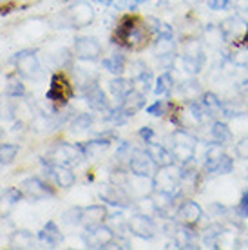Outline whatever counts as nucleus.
Here are the masks:
<instances>
[{"label": "nucleus", "instance_id": "f257e3e1", "mask_svg": "<svg viewBox=\"0 0 248 250\" xmlns=\"http://www.w3.org/2000/svg\"><path fill=\"white\" fill-rule=\"evenodd\" d=\"M149 29L143 27L142 20L136 17H124L116 27V42L129 49H142L147 44Z\"/></svg>", "mask_w": 248, "mask_h": 250}, {"label": "nucleus", "instance_id": "f03ea898", "mask_svg": "<svg viewBox=\"0 0 248 250\" xmlns=\"http://www.w3.org/2000/svg\"><path fill=\"white\" fill-rule=\"evenodd\" d=\"M73 94H75V89H73L67 76L62 75V73L53 75L49 91L45 94L47 100H51L53 104H56V105H65V104L73 98Z\"/></svg>", "mask_w": 248, "mask_h": 250}, {"label": "nucleus", "instance_id": "7ed1b4c3", "mask_svg": "<svg viewBox=\"0 0 248 250\" xmlns=\"http://www.w3.org/2000/svg\"><path fill=\"white\" fill-rule=\"evenodd\" d=\"M85 158V152L82 149V145H71V144H60L53 150L51 160L58 165H76Z\"/></svg>", "mask_w": 248, "mask_h": 250}, {"label": "nucleus", "instance_id": "20e7f679", "mask_svg": "<svg viewBox=\"0 0 248 250\" xmlns=\"http://www.w3.org/2000/svg\"><path fill=\"white\" fill-rule=\"evenodd\" d=\"M194 149H196V138L190 136V132L186 131H176V134H174V150H172L174 158L183 163L188 162L194 156Z\"/></svg>", "mask_w": 248, "mask_h": 250}, {"label": "nucleus", "instance_id": "39448f33", "mask_svg": "<svg viewBox=\"0 0 248 250\" xmlns=\"http://www.w3.org/2000/svg\"><path fill=\"white\" fill-rule=\"evenodd\" d=\"M129 165L132 170V176H143V178H152L156 163L152 162V158L147 154V150L134 149L130 152Z\"/></svg>", "mask_w": 248, "mask_h": 250}, {"label": "nucleus", "instance_id": "423d86ee", "mask_svg": "<svg viewBox=\"0 0 248 250\" xmlns=\"http://www.w3.org/2000/svg\"><path fill=\"white\" fill-rule=\"evenodd\" d=\"M219 31L227 42H237L239 38H245L248 31V24L236 15V17H228L227 20H223L219 25Z\"/></svg>", "mask_w": 248, "mask_h": 250}, {"label": "nucleus", "instance_id": "0eeeda50", "mask_svg": "<svg viewBox=\"0 0 248 250\" xmlns=\"http://www.w3.org/2000/svg\"><path fill=\"white\" fill-rule=\"evenodd\" d=\"M129 230L142 239H150L156 236V225L149 214H136L129 219Z\"/></svg>", "mask_w": 248, "mask_h": 250}, {"label": "nucleus", "instance_id": "6e6552de", "mask_svg": "<svg viewBox=\"0 0 248 250\" xmlns=\"http://www.w3.org/2000/svg\"><path fill=\"white\" fill-rule=\"evenodd\" d=\"M102 53V45L93 37H80L75 40V55L80 60H96Z\"/></svg>", "mask_w": 248, "mask_h": 250}, {"label": "nucleus", "instance_id": "1a4fd4ad", "mask_svg": "<svg viewBox=\"0 0 248 250\" xmlns=\"http://www.w3.org/2000/svg\"><path fill=\"white\" fill-rule=\"evenodd\" d=\"M13 63L17 65L20 73L24 76H37L38 71H40V62H38L37 55L33 53V51H20L15 55L13 58Z\"/></svg>", "mask_w": 248, "mask_h": 250}, {"label": "nucleus", "instance_id": "9d476101", "mask_svg": "<svg viewBox=\"0 0 248 250\" xmlns=\"http://www.w3.org/2000/svg\"><path fill=\"white\" fill-rule=\"evenodd\" d=\"M20 190H22V194H24L25 198H29V200H43V198H47V196H53V192H55L47 183H43L42 180H38V178H29V180L22 182Z\"/></svg>", "mask_w": 248, "mask_h": 250}, {"label": "nucleus", "instance_id": "9b49d317", "mask_svg": "<svg viewBox=\"0 0 248 250\" xmlns=\"http://www.w3.org/2000/svg\"><path fill=\"white\" fill-rule=\"evenodd\" d=\"M89 232V238H87V247L91 249H105L114 241V232L112 229L105 227L103 223L98 227H93V229H87Z\"/></svg>", "mask_w": 248, "mask_h": 250}, {"label": "nucleus", "instance_id": "f8f14e48", "mask_svg": "<svg viewBox=\"0 0 248 250\" xmlns=\"http://www.w3.org/2000/svg\"><path fill=\"white\" fill-rule=\"evenodd\" d=\"M94 20V9L89 4V0H78L75 6L71 7V25L75 27H85Z\"/></svg>", "mask_w": 248, "mask_h": 250}, {"label": "nucleus", "instance_id": "ddd939ff", "mask_svg": "<svg viewBox=\"0 0 248 250\" xmlns=\"http://www.w3.org/2000/svg\"><path fill=\"white\" fill-rule=\"evenodd\" d=\"M147 154L152 158V162L156 163V167H168V165H174L176 163V158L167 147H163L162 144H154L152 140L147 142Z\"/></svg>", "mask_w": 248, "mask_h": 250}, {"label": "nucleus", "instance_id": "4468645a", "mask_svg": "<svg viewBox=\"0 0 248 250\" xmlns=\"http://www.w3.org/2000/svg\"><path fill=\"white\" fill-rule=\"evenodd\" d=\"M100 196H102V200L107 201V203H111L114 207H129L130 205V198L125 194L124 187H120V185H105V187L100 188Z\"/></svg>", "mask_w": 248, "mask_h": 250}, {"label": "nucleus", "instance_id": "2eb2a0df", "mask_svg": "<svg viewBox=\"0 0 248 250\" xmlns=\"http://www.w3.org/2000/svg\"><path fill=\"white\" fill-rule=\"evenodd\" d=\"M170 170V165L168 167H160V174L156 176L154 180V187H158V190H165V192H170L174 194V187L178 188L181 182V172L180 174H176V172H168Z\"/></svg>", "mask_w": 248, "mask_h": 250}, {"label": "nucleus", "instance_id": "dca6fc26", "mask_svg": "<svg viewBox=\"0 0 248 250\" xmlns=\"http://www.w3.org/2000/svg\"><path fill=\"white\" fill-rule=\"evenodd\" d=\"M107 219V210L103 205H91L87 208H82V223L85 229H93V227L102 225Z\"/></svg>", "mask_w": 248, "mask_h": 250}, {"label": "nucleus", "instance_id": "f3484780", "mask_svg": "<svg viewBox=\"0 0 248 250\" xmlns=\"http://www.w3.org/2000/svg\"><path fill=\"white\" fill-rule=\"evenodd\" d=\"M143 104H145L143 93H136V89H134L130 94H127L125 98H122V105H120L118 109L127 116V118H130V116H134V114L142 109Z\"/></svg>", "mask_w": 248, "mask_h": 250}, {"label": "nucleus", "instance_id": "a211bd4d", "mask_svg": "<svg viewBox=\"0 0 248 250\" xmlns=\"http://www.w3.org/2000/svg\"><path fill=\"white\" fill-rule=\"evenodd\" d=\"M232 167H234L232 158H228L225 152L221 156L205 160V172H208V174H228Z\"/></svg>", "mask_w": 248, "mask_h": 250}, {"label": "nucleus", "instance_id": "6ab92c4d", "mask_svg": "<svg viewBox=\"0 0 248 250\" xmlns=\"http://www.w3.org/2000/svg\"><path fill=\"white\" fill-rule=\"evenodd\" d=\"M51 174H53L55 182L62 188H69L75 185V172L69 169L67 165L53 163V165H51Z\"/></svg>", "mask_w": 248, "mask_h": 250}, {"label": "nucleus", "instance_id": "aec40b11", "mask_svg": "<svg viewBox=\"0 0 248 250\" xmlns=\"http://www.w3.org/2000/svg\"><path fill=\"white\" fill-rule=\"evenodd\" d=\"M178 216L185 221L186 225H196L199 219H201V216H203V210H201V207H199L196 201H185V203L180 207Z\"/></svg>", "mask_w": 248, "mask_h": 250}, {"label": "nucleus", "instance_id": "412c9836", "mask_svg": "<svg viewBox=\"0 0 248 250\" xmlns=\"http://www.w3.org/2000/svg\"><path fill=\"white\" fill-rule=\"evenodd\" d=\"M85 94H87V102H89V105L93 107V109H96V111L107 109V98L98 85L91 83L89 87H85Z\"/></svg>", "mask_w": 248, "mask_h": 250}, {"label": "nucleus", "instance_id": "4be33fe9", "mask_svg": "<svg viewBox=\"0 0 248 250\" xmlns=\"http://www.w3.org/2000/svg\"><path fill=\"white\" fill-rule=\"evenodd\" d=\"M38 238H40V241L49 245V247H55V245H58L62 241V234L58 230V227L55 225V221H49V223L40 230Z\"/></svg>", "mask_w": 248, "mask_h": 250}, {"label": "nucleus", "instance_id": "5701e85b", "mask_svg": "<svg viewBox=\"0 0 248 250\" xmlns=\"http://www.w3.org/2000/svg\"><path fill=\"white\" fill-rule=\"evenodd\" d=\"M109 85H111L112 94L118 98H125L127 94L134 91V80H129V78H114Z\"/></svg>", "mask_w": 248, "mask_h": 250}, {"label": "nucleus", "instance_id": "b1692460", "mask_svg": "<svg viewBox=\"0 0 248 250\" xmlns=\"http://www.w3.org/2000/svg\"><path fill=\"white\" fill-rule=\"evenodd\" d=\"M212 138H214V142H216V144L227 145V144L232 142V131H230L225 124L216 122V124L212 125Z\"/></svg>", "mask_w": 248, "mask_h": 250}, {"label": "nucleus", "instance_id": "393cba45", "mask_svg": "<svg viewBox=\"0 0 248 250\" xmlns=\"http://www.w3.org/2000/svg\"><path fill=\"white\" fill-rule=\"evenodd\" d=\"M103 67L112 75H122L125 71V58L122 55H111L103 60Z\"/></svg>", "mask_w": 248, "mask_h": 250}, {"label": "nucleus", "instance_id": "a878e982", "mask_svg": "<svg viewBox=\"0 0 248 250\" xmlns=\"http://www.w3.org/2000/svg\"><path fill=\"white\" fill-rule=\"evenodd\" d=\"M174 87V80H172V75L170 73H163L158 80H156V87H154V93L158 96H167Z\"/></svg>", "mask_w": 248, "mask_h": 250}, {"label": "nucleus", "instance_id": "bb28decb", "mask_svg": "<svg viewBox=\"0 0 248 250\" xmlns=\"http://www.w3.org/2000/svg\"><path fill=\"white\" fill-rule=\"evenodd\" d=\"M174 49H176V44L172 42V37H162L154 47L158 57H172Z\"/></svg>", "mask_w": 248, "mask_h": 250}, {"label": "nucleus", "instance_id": "cd10ccee", "mask_svg": "<svg viewBox=\"0 0 248 250\" xmlns=\"http://www.w3.org/2000/svg\"><path fill=\"white\" fill-rule=\"evenodd\" d=\"M11 245L17 249H31L33 247V236L27 230H17L13 234Z\"/></svg>", "mask_w": 248, "mask_h": 250}, {"label": "nucleus", "instance_id": "c85d7f7f", "mask_svg": "<svg viewBox=\"0 0 248 250\" xmlns=\"http://www.w3.org/2000/svg\"><path fill=\"white\" fill-rule=\"evenodd\" d=\"M19 154V147L11 144H2L0 145V165H9V163L17 158Z\"/></svg>", "mask_w": 248, "mask_h": 250}, {"label": "nucleus", "instance_id": "c756f323", "mask_svg": "<svg viewBox=\"0 0 248 250\" xmlns=\"http://www.w3.org/2000/svg\"><path fill=\"white\" fill-rule=\"evenodd\" d=\"M109 147L107 140H98V142H89L87 145H82V149L85 152V156H96L102 150H105Z\"/></svg>", "mask_w": 248, "mask_h": 250}, {"label": "nucleus", "instance_id": "7c9ffc66", "mask_svg": "<svg viewBox=\"0 0 248 250\" xmlns=\"http://www.w3.org/2000/svg\"><path fill=\"white\" fill-rule=\"evenodd\" d=\"M201 102H203V105L207 107V111H208V113L223 111V105H221V102H219V98H217L214 93H205V94H203V98H201Z\"/></svg>", "mask_w": 248, "mask_h": 250}, {"label": "nucleus", "instance_id": "2f4dec72", "mask_svg": "<svg viewBox=\"0 0 248 250\" xmlns=\"http://www.w3.org/2000/svg\"><path fill=\"white\" fill-rule=\"evenodd\" d=\"M150 83H152V73H150L149 69L143 73V75H140L138 78H134V89H142V93H149L150 89Z\"/></svg>", "mask_w": 248, "mask_h": 250}, {"label": "nucleus", "instance_id": "473e14b6", "mask_svg": "<svg viewBox=\"0 0 248 250\" xmlns=\"http://www.w3.org/2000/svg\"><path fill=\"white\" fill-rule=\"evenodd\" d=\"M63 221L69 223V225H80L82 223V208L80 207H75L67 212L63 214Z\"/></svg>", "mask_w": 248, "mask_h": 250}, {"label": "nucleus", "instance_id": "72a5a7b5", "mask_svg": "<svg viewBox=\"0 0 248 250\" xmlns=\"http://www.w3.org/2000/svg\"><path fill=\"white\" fill-rule=\"evenodd\" d=\"M147 113L152 114V116H160V114H165L167 113V102L163 100H158L156 104L147 107Z\"/></svg>", "mask_w": 248, "mask_h": 250}, {"label": "nucleus", "instance_id": "f704fd0d", "mask_svg": "<svg viewBox=\"0 0 248 250\" xmlns=\"http://www.w3.org/2000/svg\"><path fill=\"white\" fill-rule=\"evenodd\" d=\"M24 93H25V89L19 80L17 82L11 80L9 83H7V94H9V96H22Z\"/></svg>", "mask_w": 248, "mask_h": 250}, {"label": "nucleus", "instance_id": "c9c22d12", "mask_svg": "<svg viewBox=\"0 0 248 250\" xmlns=\"http://www.w3.org/2000/svg\"><path fill=\"white\" fill-rule=\"evenodd\" d=\"M236 154L243 160H248V138H243L241 142L236 145Z\"/></svg>", "mask_w": 248, "mask_h": 250}, {"label": "nucleus", "instance_id": "e433bc0d", "mask_svg": "<svg viewBox=\"0 0 248 250\" xmlns=\"http://www.w3.org/2000/svg\"><path fill=\"white\" fill-rule=\"evenodd\" d=\"M91 116H87V114H82L78 118L75 120V127L76 131H83V129H89V125H91Z\"/></svg>", "mask_w": 248, "mask_h": 250}, {"label": "nucleus", "instance_id": "4c0bfd02", "mask_svg": "<svg viewBox=\"0 0 248 250\" xmlns=\"http://www.w3.org/2000/svg\"><path fill=\"white\" fill-rule=\"evenodd\" d=\"M207 4L210 9L214 11H219V9H225V7H228L230 0H207Z\"/></svg>", "mask_w": 248, "mask_h": 250}, {"label": "nucleus", "instance_id": "58836bf2", "mask_svg": "<svg viewBox=\"0 0 248 250\" xmlns=\"http://www.w3.org/2000/svg\"><path fill=\"white\" fill-rule=\"evenodd\" d=\"M237 212H239V216H243V218H248V190L245 192V196H243Z\"/></svg>", "mask_w": 248, "mask_h": 250}, {"label": "nucleus", "instance_id": "ea45409f", "mask_svg": "<svg viewBox=\"0 0 248 250\" xmlns=\"http://www.w3.org/2000/svg\"><path fill=\"white\" fill-rule=\"evenodd\" d=\"M237 11H248V0H232Z\"/></svg>", "mask_w": 248, "mask_h": 250}, {"label": "nucleus", "instance_id": "a19ab883", "mask_svg": "<svg viewBox=\"0 0 248 250\" xmlns=\"http://www.w3.org/2000/svg\"><path fill=\"white\" fill-rule=\"evenodd\" d=\"M152 134H154V132H152V129H150V127H143L142 131H140V136H142L143 140H147V142H150V140H152Z\"/></svg>", "mask_w": 248, "mask_h": 250}, {"label": "nucleus", "instance_id": "79ce46f5", "mask_svg": "<svg viewBox=\"0 0 248 250\" xmlns=\"http://www.w3.org/2000/svg\"><path fill=\"white\" fill-rule=\"evenodd\" d=\"M13 9H15V4H13V2H9V4H6V6L0 7V15H7V13L13 11Z\"/></svg>", "mask_w": 248, "mask_h": 250}, {"label": "nucleus", "instance_id": "37998d69", "mask_svg": "<svg viewBox=\"0 0 248 250\" xmlns=\"http://www.w3.org/2000/svg\"><path fill=\"white\" fill-rule=\"evenodd\" d=\"M165 2V6L168 7H174V6H180V4H183V0H163Z\"/></svg>", "mask_w": 248, "mask_h": 250}, {"label": "nucleus", "instance_id": "c03bdc74", "mask_svg": "<svg viewBox=\"0 0 248 250\" xmlns=\"http://www.w3.org/2000/svg\"><path fill=\"white\" fill-rule=\"evenodd\" d=\"M239 91H241L243 96H248V82H243L241 85H239Z\"/></svg>", "mask_w": 248, "mask_h": 250}, {"label": "nucleus", "instance_id": "a18cd8bd", "mask_svg": "<svg viewBox=\"0 0 248 250\" xmlns=\"http://www.w3.org/2000/svg\"><path fill=\"white\" fill-rule=\"evenodd\" d=\"M129 2V6L132 7V6H136V4H140V2H145V0H127Z\"/></svg>", "mask_w": 248, "mask_h": 250}, {"label": "nucleus", "instance_id": "49530a36", "mask_svg": "<svg viewBox=\"0 0 248 250\" xmlns=\"http://www.w3.org/2000/svg\"><path fill=\"white\" fill-rule=\"evenodd\" d=\"M243 42L247 44V47H248V31H247V35H245V38H243Z\"/></svg>", "mask_w": 248, "mask_h": 250}, {"label": "nucleus", "instance_id": "de8ad7c7", "mask_svg": "<svg viewBox=\"0 0 248 250\" xmlns=\"http://www.w3.org/2000/svg\"><path fill=\"white\" fill-rule=\"evenodd\" d=\"M93 2H100V4H109L107 0H93Z\"/></svg>", "mask_w": 248, "mask_h": 250}]
</instances>
